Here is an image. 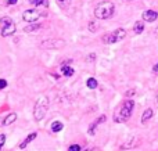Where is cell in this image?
<instances>
[{
    "instance_id": "17",
    "label": "cell",
    "mask_w": 158,
    "mask_h": 151,
    "mask_svg": "<svg viewBox=\"0 0 158 151\" xmlns=\"http://www.w3.org/2000/svg\"><path fill=\"white\" fill-rule=\"evenodd\" d=\"M144 31V21H136L133 25V32L136 35H140V33Z\"/></svg>"
},
{
    "instance_id": "14",
    "label": "cell",
    "mask_w": 158,
    "mask_h": 151,
    "mask_svg": "<svg viewBox=\"0 0 158 151\" xmlns=\"http://www.w3.org/2000/svg\"><path fill=\"white\" fill-rule=\"evenodd\" d=\"M29 4L33 6V7L47 8L49 7V0H29Z\"/></svg>"
},
{
    "instance_id": "20",
    "label": "cell",
    "mask_w": 158,
    "mask_h": 151,
    "mask_svg": "<svg viewBox=\"0 0 158 151\" xmlns=\"http://www.w3.org/2000/svg\"><path fill=\"white\" fill-rule=\"evenodd\" d=\"M97 126H98V125L96 124V121L93 122V124H90V126H89V130H87V133H89L90 136H94V135H96V132H97Z\"/></svg>"
},
{
    "instance_id": "15",
    "label": "cell",
    "mask_w": 158,
    "mask_h": 151,
    "mask_svg": "<svg viewBox=\"0 0 158 151\" xmlns=\"http://www.w3.org/2000/svg\"><path fill=\"white\" fill-rule=\"evenodd\" d=\"M61 74H63L64 76H72V75L75 74V71L71 65H68V64H63V67H61Z\"/></svg>"
},
{
    "instance_id": "3",
    "label": "cell",
    "mask_w": 158,
    "mask_h": 151,
    "mask_svg": "<svg viewBox=\"0 0 158 151\" xmlns=\"http://www.w3.org/2000/svg\"><path fill=\"white\" fill-rule=\"evenodd\" d=\"M46 17H47V8H42V7L29 8V10H25L22 13V19L29 22V24H35L36 21L46 18Z\"/></svg>"
},
{
    "instance_id": "31",
    "label": "cell",
    "mask_w": 158,
    "mask_h": 151,
    "mask_svg": "<svg viewBox=\"0 0 158 151\" xmlns=\"http://www.w3.org/2000/svg\"><path fill=\"white\" fill-rule=\"evenodd\" d=\"M156 33H157V35H158V27L156 28Z\"/></svg>"
},
{
    "instance_id": "16",
    "label": "cell",
    "mask_w": 158,
    "mask_h": 151,
    "mask_svg": "<svg viewBox=\"0 0 158 151\" xmlns=\"http://www.w3.org/2000/svg\"><path fill=\"white\" fill-rule=\"evenodd\" d=\"M50 129H52L53 133H58L64 129V125H63V122H60V121H54L50 125Z\"/></svg>"
},
{
    "instance_id": "33",
    "label": "cell",
    "mask_w": 158,
    "mask_h": 151,
    "mask_svg": "<svg viewBox=\"0 0 158 151\" xmlns=\"http://www.w3.org/2000/svg\"><path fill=\"white\" fill-rule=\"evenodd\" d=\"M0 151H2V149H0Z\"/></svg>"
},
{
    "instance_id": "32",
    "label": "cell",
    "mask_w": 158,
    "mask_h": 151,
    "mask_svg": "<svg viewBox=\"0 0 158 151\" xmlns=\"http://www.w3.org/2000/svg\"><path fill=\"white\" fill-rule=\"evenodd\" d=\"M123 2H132V0H123Z\"/></svg>"
},
{
    "instance_id": "1",
    "label": "cell",
    "mask_w": 158,
    "mask_h": 151,
    "mask_svg": "<svg viewBox=\"0 0 158 151\" xmlns=\"http://www.w3.org/2000/svg\"><path fill=\"white\" fill-rule=\"evenodd\" d=\"M135 110V101L132 99H126L125 101L118 107L114 112V122L115 124H123V122L129 121Z\"/></svg>"
},
{
    "instance_id": "7",
    "label": "cell",
    "mask_w": 158,
    "mask_h": 151,
    "mask_svg": "<svg viewBox=\"0 0 158 151\" xmlns=\"http://www.w3.org/2000/svg\"><path fill=\"white\" fill-rule=\"evenodd\" d=\"M64 44H65V42L61 40V39H54V40L47 39V40L42 42L40 47H43V49H60V47H63Z\"/></svg>"
},
{
    "instance_id": "8",
    "label": "cell",
    "mask_w": 158,
    "mask_h": 151,
    "mask_svg": "<svg viewBox=\"0 0 158 151\" xmlns=\"http://www.w3.org/2000/svg\"><path fill=\"white\" fill-rule=\"evenodd\" d=\"M140 144V139L139 137H131L128 140H125V143H122L119 146V150H131V149H135Z\"/></svg>"
},
{
    "instance_id": "9",
    "label": "cell",
    "mask_w": 158,
    "mask_h": 151,
    "mask_svg": "<svg viewBox=\"0 0 158 151\" xmlns=\"http://www.w3.org/2000/svg\"><path fill=\"white\" fill-rule=\"evenodd\" d=\"M142 18H143V21H146V22H154L158 18V13L154 10H146L144 13H143Z\"/></svg>"
},
{
    "instance_id": "19",
    "label": "cell",
    "mask_w": 158,
    "mask_h": 151,
    "mask_svg": "<svg viewBox=\"0 0 158 151\" xmlns=\"http://www.w3.org/2000/svg\"><path fill=\"white\" fill-rule=\"evenodd\" d=\"M56 3H57L61 8L67 10V8L69 7V4H71V0H56Z\"/></svg>"
},
{
    "instance_id": "27",
    "label": "cell",
    "mask_w": 158,
    "mask_h": 151,
    "mask_svg": "<svg viewBox=\"0 0 158 151\" xmlns=\"http://www.w3.org/2000/svg\"><path fill=\"white\" fill-rule=\"evenodd\" d=\"M6 86H7V80H6V79H0V90H2V89H4Z\"/></svg>"
},
{
    "instance_id": "26",
    "label": "cell",
    "mask_w": 158,
    "mask_h": 151,
    "mask_svg": "<svg viewBox=\"0 0 158 151\" xmlns=\"http://www.w3.org/2000/svg\"><path fill=\"white\" fill-rule=\"evenodd\" d=\"M4 143H6V135H0V149L4 146Z\"/></svg>"
},
{
    "instance_id": "5",
    "label": "cell",
    "mask_w": 158,
    "mask_h": 151,
    "mask_svg": "<svg viewBox=\"0 0 158 151\" xmlns=\"http://www.w3.org/2000/svg\"><path fill=\"white\" fill-rule=\"evenodd\" d=\"M15 29V22L10 17H2L0 18V33H2L3 38H8V36L14 35Z\"/></svg>"
},
{
    "instance_id": "28",
    "label": "cell",
    "mask_w": 158,
    "mask_h": 151,
    "mask_svg": "<svg viewBox=\"0 0 158 151\" xmlns=\"http://www.w3.org/2000/svg\"><path fill=\"white\" fill-rule=\"evenodd\" d=\"M153 72H154V74H156V75H158V63H157L156 65L153 67Z\"/></svg>"
},
{
    "instance_id": "22",
    "label": "cell",
    "mask_w": 158,
    "mask_h": 151,
    "mask_svg": "<svg viewBox=\"0 0 158 151\" xmlns=\"http://www.w3.org/2000/svg\"><path fill=\"white\" fill-rule=\"evenodd\" d=\"M135 94H136V90H135V89H131V90H128L125 93V97L126 99H131V97H133Z\"/></svg>"
},
{
    "instance_id": "18",
    "label": "cell",
    "mask_w": 158,
    "mask_h": 151,
    "mask_svg": "<svg viewBox=\"0 0 158 151\" xmlns=\"http://www.w3.org/2000/svg\"><path fill=\"white\" fill-rule=\"evenodd\" d=\"M86 86L89 89H97V86H98V82H97V79L96 78H89V79L86 80Z\"/></svg>"
},
{
    "instance_id": "23",
    "label": "cell",
    "mask_w": 158,
    "mask_h": 151,
    "mask_svg": "<svg viewBox=\"0 0 158 151\" xmlns=\"http://www.w3.org/2000/svg\"><path fill=\"white\" fill-rule=\"evenodd\" d=\"M106 121H107V116L106 115H100V116H98V119H96V124L101 125V124H104Z\"/></svg>"
},
{
    "instance_id": "4",
    "label": "cell",
    "mask_w": 158,
    "mask_h": 151,
    "mask_svg": "<svg viewBox=\"0 0 158 151\" xmlns=\"http://www.w3.org/2000/svg\"><path fill=\"white\" fill-rule=\"evenodd\" d=\"M47 110H49V97L42 96L36 101L35 107H33V118H35V121H42L46 116Z\"/></svg>"
},
{
    "instance_id": "21",
    "label": "cell",
    "mask_w": 158,
    "mask_h": 151,
    "mask_svg": "<svg viewBox=\"0 0 158 151\" xmlns=\"http://www.w3.org/2000/svg\"><path fill=\"white\" fill-rule=\"evenodd\" d=\"M97 28H98L97 21H90L89 22V31H90V32H96V31H97Z\"/></svg>"
},
{
    "instance_id": "29",
    "label": "cell",
    "mask_w": 158,
    "mask_h": 151,
    "mask_svg": "<svg viewBox=\"0 0 158 151\" xmlns=\"http://www.w3.org/2000/svg\"><path fill=\"white\" fill-rule=\"evenodd\" d=\"M17 2H18V0H8L7 3H8V4H10V6H13V4H15Z\"/></svg>"
},
{
    "instance_id": "10",
    "label": "cell",
    "mask_w": 158,
    "mask_h": 151,
    "mask_svg": "<svg viewBox=\"0 0 158 151\" xmlns=\"http://www.w3.org/2000/svg\"><path fill=\"white\" fill-rule=\"evenodd\" d=\"M36 136H38V133H36V132H32V133H31V135H28L27 137L24 139V141H22V143H19V149H21V150H24L25 147L28 146V144H29V143H32V141L35 140V139H36Z\"/></svg>"
},
{
    "instance_id": "12",
    "label": "cell",
    "mask_w": 158,
    "mask_h": 151,
    "mask_svg": "<svg viewBox=\"0 0 158 151\" xmlns=\"http://www.w3.org/2000/svg\"><path fill=\"white\" fill-rule=\"evenodd\" d=\"M42 29V25L40 24H29V25H27V27L24 28V32H27V33H36V32H39V31Z\"/></svg>"
},
{
    "instance_id": "24",
    "label": "cell",
    "mask_w": 158,
    "mask_h": 151,
    "mask_svg": "<svg viewBox=\"0 0 158 151\" xmlns=\"http://www.w3.org/2000/svg\"><path fill=\"white\" fill-rule=\"evenodd\" d=\"M68 151H81V146L79 144H71L68 147Z\"/></svg>"
},
{
    "instance_id": "30",
    "label": "cell",
    "mask_w": 158,
    "mask_h": 151,
    "mask_svg": "<svg viewBox=\"0 0 158 151\" xmlns=\"http://www.w3.org/2000/svg\"><path fill=\"white\" fill-rule=\"evenodd\" d=\"M156 101L158 103V93H157V97H156Z\"/></svg>"
},
{
    "instance_id": "11",
    "label": "cell",
    "mask_w": 158,
    "mask_h": 151,
    "mask_svg": "<svg viewBox=\"0 0 158 151\" xmlns=\"http://www.w3.org/2000/svg\"><path fill=\"white\" fill-rule=\"evenodd\" d=\"M17 118H18V115H17L15 112H10L8 115L4 116V119H3V126H8V125L14 124V122L17 121Z\"/></svg>"
},
{
    "instance_id": "6",
    "label": "cell",
    "mask_w": 158,
    "mask_h": 151,
    "mask_svg": "<svg viewBox=\"0 0 158 151\" xmlns=\"http://www.w3.org/2000/svg\"><path fill=\"white\" fill-rule=\"evenodd\" d=\"M125 36H126V31L123 29V28H118V29L112 31V32H108V33H106V35H103L101 42H103L104 44H112V43H117V42L125 39Z\"/></svg>"
},
{
    "instance_id": "2",
    "label": "cell",
    "mask_w": 158,
    "mask_h": 151,
    "mask_svg": "<svg viewBox=\"0 0 158 151\" xmlns=\"http://www.w3.org/2000/svg\"><path fill=\"white\" fill-rule=\"evenodd\" d=\"M115 11V6L112 2H108V0H104V2H100L94 8V18L97 19H108L114 15Z\"/></svg>"
},
{
    "instance_id": "25",
    "label": "cell",
    "mask_w": 158,
    "mask_h": 151,
    "mask_svg": "<svg viewBox=\"0 0 158 151\" xmlns=\"http://www.w3.org/2000/svg\"><path fill=\"white\" fill-rule=\"evenodd\" d=\"M86 60L89 61V63H93V61L96 60V54H94V53H92V54H89V55H87V57H86Z\"/></svg>"
},
{
    "instance_id": "13",
    "label": "cell",
    "mask_w": 158,
    "mask_h": 151,
    "mask_svg": "<svg viewBox=\"0 0 158 151\" xmlns=\"http://www.w3.org/2000/svg\"><path fill=\"white\" fill-rule=\"evenodd\" d=\"M153 115H154L153 108H146L144 112H143V115H142V124H143V125L147 124V122L150 121L151 118H153Z\"/></svg>"
}]
</instances>
